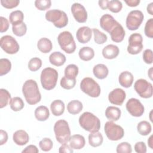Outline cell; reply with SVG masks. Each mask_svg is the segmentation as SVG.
<instances>
[{
    "mask_svg": "<svg viewBox=\"0 0 153 153\" xmlns=\"http://www.w3.org/2000/svg\"><path fill=\"white\" fill-rule=\"evenodd\" d=\"M22 92L27 103L29 105H35L41 99L38 84L35 80L26 81L22 87Z\"/></svg>",
    "mask_w": 153,
    "mask_h": 153,
    "instance_id": "obj_1",
    "label": "cell"
},
{
    "mask_svg": "<svg viewBox=\"0 0 153 153\" xmlns=\"http://www.w3.org/2000/svg\"><path fill=\"white\" fill-rule=\"evenodd\" d=\"M79 123L83 129L90 133L97 131L100 128V120L90 112H85L81 115Z\"/></svg>",
    "mask_w": 153,
    "mask_h": 153,
    "instance_id": "obj_2",
    "label": "cell"
},
{
    "mask_svg": "<svg viewBox=\"0 0 153 153\" xmlns=\"http://www.w3.org/2000/svg\"><path fill=\"white\" fill-rule=\"evenodd\" d=\"M40 79L42 87L47 90H51L56 85L58 72L53 68H46L42 71Z\"/></svg>",
    "mask_w": 153,
    "mask_h": 153,
    "instance_id": "obj_3",
    "label": "cell"
},
{
    "mask_svg": "<svg viewBox=\"0 0 153 153\" xmlns=\"http://www.w3.org/2000/svg\"><path fill=\"white\" fill-rule=\"evenodd\" d=\"M54 131L58 142L62 145L69 142L71 137V130L66 121L60 120L56 121L54 126Z\"/></svg>",
    "mask_w": 153,
    "mask_h": 153,
    "instance_id": "obj_4",
    "label": "cell"
},
{
    "mask_svg": "<svg viewBox=\"0 0 153 153\" xmlns=\"http://www.w3.org/2000/svg\"><path fill=\"white\" fill-rule=\"evenodd\" d=\"M45 19L47 21L52 22L58 28H62L66 26L68 23L67 14L63 11L54 9L46 12Z\"/></svg>",
    "mask_w": 153,
    "mask_h": 153,
    "instance_id": "obj_5",
    "label": "cell"
},
{
    "mask_svg": "<svg viewBox=\"0 0 153 153\" xmlns=\"http://www.w3.org/2000/svg\"><path fill=\"white\" fill-rule=\"evenodd\" d=\"M57 41L62 50L68 54H71L75 51L76 44L72 33L68 31H63L59 33Z\"/></svg>",
    "mask_w": 153,
    "mask_h": 153,
    "instance_id": "obj_6",
    "label": "cell"
},
{
    "mask_svg": "<svg viewBox=\"0 0 153 153\" xmlns=\"http://www.w3.org/2000/svg\"><path fill=\"white\" fill-rule=\"evenodd\" d=\"M81 90L85 94L92 97H97L100 94L99 85L91 78L85 77L80 83Z\"/></svg>",
    "mask_w": 153,
    "mask_h": 153,
    "instance_id": "obj_7",
    "label": "cell"
},
{
    "mask_svg": "<svg viewBox=\"0 0 153 153\" xmlns=\"http://www.w3.org/2000/svg\"><path fill=\"white\" fill-rule=\"evenodd\" d=\"M104 130L107 137L113 141L120 140L124 135V129L112 121H107L105 123Z\"/></svg>",
    "mask_w": 153,
    "mask_h": 153,
    "instance_id": "obj_8",
    "label": "cell"
},
{
    "mask_svg": "<svg viewBox=\"0 0 153 153\" xmlns=\"http://www.w3.org/2000/svg\"><path fill=\"white\" fill-rule=\"evenodd\" d=\"M144 19L143 13L140 10H132L127 16L126 26L130 30H137L142 24Z\"/></svg>",
    "mask_w": 153,
    "mask_h": 153,
    "instance_id": "obj_9",
    "label": "cell"
},
{
    "mask_svg": "<svg viewBox=\"0 0 153 153\" xmlns=\"http://www.w3.org/2000/svg\"><path fill=\"white\" fill-rule=\"evenodd\" d=\"M134 88L136 93L142 98L148 99L151 97L152 96V85L146 79H137L134 84Z\"/></svg>",
    "mask_w": 153,
    "mask_h": 153,
    "instance_id": "obj_10",
    "label": "cell"
},
{
    "mask_svg": "<svg viewBox=\"0 0 153 153\" xmlns=\"http://www.w3.org/2000/svg\"><path fill=\"white\" fill-rule=\"evenodd\" d=\"M1 48L7 53L13 54L17 53L20 47L17 41L10 35H5L0 40Z\"/></svg>",
    "mask_w": 153,
    "mask_h": 153,
    "instance_id": "obj_11",
    "label": "cell"
},
{
    "mask_svg": "<svg viewBox=\"0 0 153 153\" xmlns=\"http://www.w3.org/2000/svg\"><path fill=\"white\" fill-rule=\"evenodd\" d=\"M142 42L143 38L140 33H134L131 34L128 38L127 51L133 55L139 53L143 49Z\"/></svg>",
    "mask_w": 153,
    "mask_h": 153,
    "instance_id": "obj_12",
    "label": "cell"
},
{
    "mask_svg": "<svg viewBox=\"0 0 153 153\" xmlns=\"http://www.w3.org/2000/svg\"><path fill=\"white\" fill-rule=\"evenodd\" d=\"M126 109L133 117H139L145 111V108L142 103L137 99L131 98L126 103Z\"/></svg>",
    "mask_w": 153,
    "mask_h": 153,
    "instance_id": "obj_13",
    "label": "cell"
},
{
    "mask_svg": "<svg viewBox=\"0 0 153 153\" xmlns=\"http://www.w3.org/2000/svg\"><path fill=\"white\" fill-rule=\"evenodd\" d=\"M71 11L74 17L78 23H85L87 19V12L81 4L75 2L71 6Z\"/></svg>",
    "mask_w": 153,
    "mask_h": 153,
    "instance_id": "obj_14",
    "label": "cell"
},
{
    "mask_svg": "<svg viewBox=\"0 0 153 153\" xmlns=\"http://www.w3.org/2000/svg\"><path fill=\"white\" fill-rule=\"evenodd\" d=\"M126 97V92L121 88H117L111 91L108 95L110 103L115 105H121Z\"/></svg>",
    "mask_w": 153,
    "mask_h": 153,
    "instance_id": "obj_15",
    "label": "cell"
},
{
    "mask_svg": "<svg viewBox=\"0 0 153 153\" xmlns=\"http://www.w3.org/2000/svg\"><path fill=\"white\" fill-rule=\"evenodd\" d=\"M118 22L109 14L103 15L100 19V26L104 30L109 33Z\"/></svg>",
    "mask_w": 153,
    "mask_h": 153,
    "instance_id": "obj_16",
    "label": "cell"
},
{
    "mask_svg": "<svg viewBox=\"0 0 153 153\" xmlns=\"http://www.w3.org/2000/svg\"><path fill=\"white\" fill-rule=\"evenodd\" d=\"M92 36L91 29L88 26L80 27L76 31V36L78 41L82 44L87 43Z\"/></svg>",
    "mask_w": 153,
    "mask_h": 153,
    "instance_id": "obj_17",
    "label": "cell"
},
{
    "mask_svg": "<svg viewBox=\"0 0 153 153\" xmlns=\"http://www.w3.org/2000/svg\"><path fill=\"white\" fill-rule=\"evenodd\" d=\"M111 39L115 42H121L125 36V30L121 24L118 23L109 33Z\"/></svg>",
    "mask_w": 153,
    "mask_h": 153,
    "instance_id": "obj_18",
    "label": "cell"
},
{
    "mask_svg": "<svg viewBox=\"0 0 153 153\" xmlns=\"http://www.w3.org/2000/svg\"><path fill=\"white\" fill-rule=\"evenodd\" d=\"M13 141L16 144L20 146L26 145L29 140V134L23 130H19L15 131L13 136Z\"/></svg>",
    "mask_w": 153,
    "mask_h": 153,
    "instance_id": "obj_19",
    "label": "cell"
},
{
    "mask_svg": "<svg viewBox=\"0 0 153 153\" xmlns=\"http://www.w3.org/2000/svg\"><path fill=\"white\" fill-rule=\"evenodd\" d=\"M119 53V48L114 44H109L102 50V55L107 59H113L117 57Z\"/></svg>",
    "mask_w": 153,
    "mask_h": 153,
    "instance_id": "obj_20",
    "label": "cell"
},
{
    "mask_svg": "<svg viewBox=\"0 0 153 153\" xmlns=\"http://www.w3.org/2000/svg\"><path fill=\"white\" fill-rule=\"evenodd\" d=\"M133 75L128 71L122 72L118 77L120 84L125 88H128L131 86L133 82Z\"/></svg>",
    "mask_w": 153,
    "mask_h": 153,
    "instance_id": "obj_21",
    "label": "cell"
},
{
    "mask_svg": "<svg viewBox=\"0 0 153 153\" xmlns=\"http://www.w3.org/2000/svg\"><path fill=\"white\" fill-rule=\"evenodd\" d=\"M69 146L74 149H81L85 143L84 136L80 134H74L69 139Z\"/></svg>",
    "mask_w": 153,
    "mask_h": 153,
    "instance_id": "obj_22",
    "label": "cell"
},
{
    "mask_svg": "<svg viewBox=\"0 0 153 153\" xmlns=\"http://www.w3.org/2000/svg\"><path fill=\"white\" fill-rule=\"evenodd\" d=\"M49 61L53 65L60 66L65 63L66 57L63 54L59 51H54L50 55Z\"/></svg>",
    "mask_w": 153,
    "mask_h": 153,
    "instance_id": "obj_23",
    "label": "cell"
},
{
    "mask_svg": "<svg viewBox=\"0 0 153 153\" xmlns=\"http://www.w3.org/2000/svg\"><path fill=\"white\" fill-rule=\"evenodd\" d=\"M121 110L115 106H108L105 111V116L109 120L115 121L120 119L121 117Z\"/></svg>",
    "mask_w": 153,
    "mask_h": 153,
    "instance_id": "obj_24",
    "label": "cell"
},
{
    "mask_svg": "<svg viewBox=\"0 0 153 153\" xmlns=\"http://www.w3.org/2000/svg\"><path fill=\"white\" fill-rule=\"evenodd\" d=\"M50 109L53 115L54 116H60L65 111V104L61 100H55L51 102Z\"/></svg>",
    "mask_w": 153,
    "mask_h": 153,
    "instance_id": "obj_25",
    "label": "cell"
},
{
    "mask_svg": "<svg viewBox=\"0 0 153 153\" xmlns=\"http://www.w3.org/2000/svg\"><path fill=\"white\" fill-rule=\"evenodd\" d=\"M94 75L98 79H102L105 78L108 75V69L103 64H97L95 65L93 69Z\"/></svg>",
    "mask_w": 153,
    "mask_h": 153,
    "instance_id": "obj_26",
    "label": "cell"
},
{
    "mask_svg": "<svg viewBox=\"0 0 153 153\" xmlns=\"http://www.w3.org/2000/svg\"><path fill=\"white\" fill-rule=\"evenodd\" d=\"M49 110L45 106H39L35 110V117L38 121H45L49 118Z\"/></svg>",
    "mask_w": 153,
    "mask_h": 153,
    "instance_id": "obj_27",
    "label": "cell"
},
{
    "mask_svg": "<svg viewBox=\"0 0 153 153\" xmlns=\"http://www.w3.org/2000/svg\"><path fill=\"white\" fill-rule=\"evenodd\" d=\"M103 138L102 134L97 131L91 132L88 135V142L93 147H97L103 143Z\"/></svg>",
    "mask_w": 153,
    "mask_h": 153,
    "instance_id": "obj_28",
    "label": "cell"
},
{
    "mask_svg": "<svg viewBox=\"0 0 153 153\" xmlns=\"http://www.w3.org/2000/svg\"><path fill=\"white\" fill-rule=\"evenodd\" d=\"M37 47L38 50L43 53H49L53 48L51 41L47 38H41L37 43Z\"/></svg>",
    "mask_w": 153,
    "mask_h": 153,
    "instance_id": "obj_29",
    "label": "cell"
},
{
    "mask_svg": "<svg viewBox=\"0 0 153 153\" xmlns=\"http://www.w3.org/2000/svg\"><path fill=\"white\" fill-rule=\"evenodd\" d=\"M79 58L84 61H89L94 56V50L89 47H82L78 53Z\"/></svg>",
    "mask_w": 153,
    "mask_h": 153,
    "instance_id": "obj_30",
    "label": "cell"
},
{
    "mask_svg": "<svg viewBox=\"0 0 153 153\" xmlns=\"http://www.w3.org/2000/svg\"><path fill=\"white\" fill-rule=\"evenodd\" d=\"M82 103L78 100H72L69 102L67 105L68 111L69 113L73 115L79 114L82 111Z\"/></svg>",
    "mask_w": 153,
    "mask_h": 153,
    "instance_id": "obj_31",
    "label": "cell"
},
{
    "mask_svg": "<svg viewBox=\"0 0 153 153\" xmlns=\"http://www.w3.org/2000/svg\"><path fill=\"white\" fill-rule=\"evenodd\" d=\"M137 130L140 135L146 136L151 133L152 127L149 122L146 121H142L138 123L137 126Z\"/></svg>",
    "mask_w": 153,
    "mask_h": 153,
    "instance_id": "obj_32",
    "label": "cell"
},
{
    "mask_svg": "<svg viewBox=\"0 0 153 153\" xmlns=\"http://www.w3.org/2000/svg\"><path fill=\"white\" fill-rule=\"evenodd\" d=\"M24 19V14L20 10H16L11 12L9 16V19L12 26L22 23Z\"/></svg>",
    "mask_w": 153,
    "mask_h": 153,
    "instance_id": "obj_33",
    "label": "cell"
},
{
    "mask_svg": "<svg viewBox=\"0 0 153 153\" xmlns=\"http://www.w3.org/2000/svg\"><path fill=\"white\" fill-rule=\"evenodd\" d=\"M78 74V68L74 64L68 65L65 69V76L67 78L74 79H76Z\"/></svg>",
    "mask_w": 153,
    "mask_h": 153,
    "instance_id": "obj_34",
    "label": "cell"
},
{
    "mask_svg": "<svg viewBox=\"0 0 153 153\" xmlns=\"http://www.w3.org/2000/svg\"><path fill=\"white\" fill-rule=\"evenodd\" d=\"M9 104L11 109L14 111H19L22 110L25 106L23 100L19 97H14L11 99Z\"/></svg>",
    "mask_w": 153,
    "mask_h": 153,
    "instance_id": "obj_35",
    "label": "cell"
},
{
    "mask_svg": "<svg viewBox=\"0 0 153 153\" xmlns=\"http://www.w3.org/2000/svg\"><path fill=\"white\" fill-rule=\"evenodd\" d=\"M11 69V62L8 59H0V75L2 76L8 74Z\"/></svg>",
    "mask_w": 153,
    "mask_h": 153,
    "instance_id": "obj_36",
    "label": "cell"
},
{
    "mask_svg": "<svg viewBox=\"0 0 153 153\" xmlns=\"http://www.w3.org/2000/svg\"><path fill=\"white\" fill-rule=\"evenodd\" d=\"M11 100L10 93L5 89H0V108H3L6 106L8 102Z\"/></svg>",
    "mask_w": 153,
    "mask_h": 153,
    "instance_id": "obj_37",
    "label": "cell"
},
{
    "mask_svg": "<svg viewBox=\"0 0 153 153\" xmlns=\"http://www.w3.org/2000/svg\"><path fill=\"white\" fill-rule=\"evenodd\" d=\"M12 30L14 35L17 36H22L25 35L27 31V26L24 22L13 25L12 26Z\"/></svg>",
    "mask_w": 153,
    "mask_h": 153,
    "instance_id": "obj_38",
    "label": "cell"
},
{
    "mask_svg": "<svg viewBox=\"0 0 153 153\" xmlns=\"http://www.w3.org/2000/svg\"><path fill=\"white\" fill-rule=\"evenodd\" d=\"M93 32L94 34V40L96 43L98 44H102L106 42L108 37L106 34L100 32L96 28L93 29Z\"/></svg>",
    "mask_w": 153,
    "mask_h": 153,
    "instance_id": "obj_39",
    "label": "cell"
},
{
    "mask_svg": "<svg viewBox=\"0 0 153 153\" xmlns=\"http://www.w3.org/2000/svg\"><path fill=\"white\" fill-rule=\"evenodd\" d=\"M123 7V5L121 1L118 0H111L108 3V9H109L112 13L120 12Z\"/></svg>",
    "mask_w": 153,
    "mask_h": 153,
    "instance_id": "obj_40",
    "label": "cell"
},
{
    "mask_svg": "<svg viewBox=\"0 0 153 153\" xmlns=\"http://www.w3.org/2000/svg\"><path fill=\"white\" fill-rule=\"evenodd\" d=\"M42 66V60L38 57L32 58L28 63V68L30 71L35 72L40 69Z\"/></svg>",
    "mask_w": 153,
    "mask_h": 153,
    "instance_id": "obj_41",
    "label": "cell"
},
{
    "mask_svg": "<svg viewBox=\"0 0 153 153\" xmlns=\"http://www.w3.org/2000/svg\"><path fill=\"white\" fill-rule=\"evenodd\" d=\"M60 84L62 88L66 90H70L75 87L76 84V79H71L67 78L65 76H63L61 79Z\"/></svg>",
    "mask_w": 153,
    "mask_h": 153,
    "instance_id": "obj_42",
    "label": "cell"
},
{
    "mask_svg": "<svg viewBox=\"0 0 153 153\" xmlns=\"http://www.w3.org/2000/svg\"><path fill=\"white\" fill-rule=\"evenodd\" d=\"M39 146L42 151H50L53 146L52 140L48 137L43 138L39 143Z\"/></svg>",
    "mask_w": 153,
    "mask_h": 153,
    "instance_id": "obj_43",
    "label": "cell"
},
{
    "mask_svg": "<svg viewBox=\"0 0 153 153\" xmlns=\"http://www.w3.org/2000/svg\"><path fill=\"white\" fill-rule=\"evenodd\" d=\"M116 151L117 153H131L132 152L131 146L128 142H121L117 145Z\"/></svg>",
    "mask_w": 153,
    "mask_h": 153,
    "instance_id": "obj_44",
    "label": "cell"
},
{
    "mask_svg": "<svg viewBox=\"0 0 153 153\" xmlns=\"http://www.w3.org/2000/svg\"><path fill=\"white\" fill-rule=\"evenodd\" d=\"M51 2L50 0H36L35 1V7L41 11L46 10L51 7Z\"/></svg>",
    "mask_w": 153,
    "mask_h": 153,
    "instance_id": "obj_45",
    "label": "cell"
},
{
    "mask_svg": "<svg viewBox=\"0 0 153 153\" xmlns=\"http://www.w3.org/2000/svg\"><path fill=\"white\" fill-rule=\"evenodd\" d=\"M145 34L146 36L152 38H153V19H149L145 26Z\"/></svg>",
    "mask_w": 153,
    "mask_h": 153,
    "instance_id": "obj_46",
    "label": "cell"
},
{
    "mask_svg": "<svg viewBox=\"0 0 153 153\" xmlns=\"http://www.w3.org/2000/svg\"><path fill=\"white\" fill-rule=\"evenodd\" d=\"M20 3L19 0H1V5L8 9L16 7Z\"/></svg>",
    "mask_w": 153,
    "mask_h": 153,
    "instance_id": "obj_47",
    "label": "cell"
},
{
    "mask_svg": "<svg viewBox=\"0 0 153 153\" xmlns=\"http://www.w3.org/2000/svg\"><path fill=\"white\" fill-rule=\"evenodd\" d=\"M143 59L147 64H152L153 62L152 51L151 49H146L143 53Z\"/></svg>",
    "mask_w": 153,
    "mask_h": 153,
    "instance_id": "obj_48",
    "label": "cell"
},
{
    "mask_svg": "<svg viewBox=\"0 0 153 153\" xmlns=\"http://www.w3.org/2000/svg\"><path fill=\"white\" fill-rule=\"evenodd\" d=\"M134 151L137 153H146V146L143 142H138L134 145Z\"/></svg>",
    "mask_w": 153,
    "mask_h": 153,
    "instance_id": "obj_49",
    "label": "cell"
},
{
    "mask_svg": "<svg viewBox=\"0 0 153 153\" xmlns=\"http://www.w3.org/2000/svg\"><path fill=\"white\" fill-rule=\"evenodd\" d=\"M0 20H1V28H0V31L1 33L6 32L8 27H9V22L8 21V20L1 16L0 17Z\"/></svg>",
    "mask_w": 153,
    "mask_h": 153,
    "instance_id": "obj_50",
    "label": "cell"
},
{
    "mask_svg": "<svg viewBox=\"0 0 153 153\" xmlns=\"http://www.w3.org/2000/svg\"><path fill=\"white\" fill-rule=\"evenodd\" d=\"M39 152L38 149L35 145H30L26 146L23 151L22 153H38Z\"/></svg>",
    "mask_w": 153,
    "mask_h": 153,
    "instance_id": "obj_51",
    "label": "cell"
},
{
    "mask_svg": "<svg viewBox=\"0 0 153 153\" xmlns=\"http://www.w3.org/2000/svg\"><path fill=\"white\" fill-rule=\"evenodd\" d=\"M59 152L60 153H72L74 151L70 146L66 143H64L59 148Z\"/></svg>",
    "mask_w": 153,
    "mask_h": 153,
    "instance_id": "obj_52",
    "label": "cell"
},
{
    "mask_svg": "<svg viewBox=\"0 0 153 153\" xmlns=\"http://www.w3.org/2000/svg\"><path fill=\"white\" fill-rule=\"evenodd\" d=\"M0 136H1V141H0V145H2L4 143H5L8 140V134L7 133L3 130H1L0 131Z\"/></svg>",
    "mask_w": 153,
    "mask_h": 153,
    "instance_id": "obj_53",
    "label": "cell"
},
{
    "mask_svg": "<svg viewBox=\"0 0 153 153\" xmlns=\"http://www.w3.org/2000/svg\"><path fill=\"white\" fill-rule=\"evenodd\" d=\"M140 0H126L125 2L128 6L133 7L137 6L140 3Z\"/></svg>",
    "mask_w": 153,
    "mask_h": 153,
    "instance_id": "obj_54",
    "label": "cell"
},
{
    "mask_svg": "<svg viewBox=\"0 0 153 153\" xmlns=\"http://www.w3.org/2000/svg\"><path fill=\"white\" fill-rule=\"evenodd\" d=\"M108 0H100L99 1V5L102 10H106L108 8Z\"/></svg>",
    "mask_w": 153,
    "mask_h": 153,
    "instance_id": "obj_55",
    "label": "cell"
},
{
    "mask_svg": "<svg viewBox=\"0 0 153 153\" xmlns=\"http://www.w3.org/2000/svg\"><path fill=\"white\" fill-rule=\"evenodd\" d=\"M152 6H153V2H151L147 6V11L151 15H153V7H152Z\"/></svg>",
    "mask_w": 153,
    "mask_h": 153,
    "instance_id": "obj_56",
    "label": "cell"
},
{
    "mask_svg": "<svg viewBox=\"0 0 153 153\" xmlns=\"http://www.w3.org/2000/svg\"><path fill=\"white\" fill-rule=\"evenodd\" d=\"M148 146L150 147L151 149H153V142H152V135H151L148 140Z\"/></svg>",
    "mask_w": 153,
    "mask_h": 153,
    "instance_id": "obj_57",
    "label": "cell"
},
{
    "mask_svg": "<svg viewBox=\"0 0 153 153\" xmlns=\"http://www.w3.org/2000/svg\"><path fill=\"white\" fill-rule=\"evenodd\" d=\"M152 68H151L149 69V71H148V73H149V77H150L151 79H152Z\"/></svg>",
    "mask_w": 153,
    "mask_h": 153,
    "instance_id": "obj_58",
    "label": "cell"
}]
</instances>
